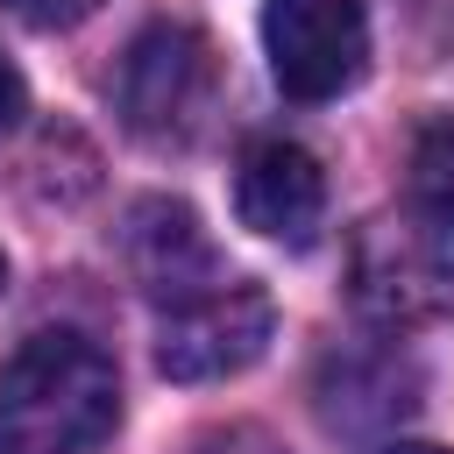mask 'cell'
<instances>
[{
    "mask_svg": "<svg viewBox=\"0 0 454 454\" xmlns=\"http://www.w3.org/2000/svg\"><path fill=\"white\" fill-rule=\"evenodd\" d=\"M121 426V369L78 326H43L0 362V454H99Z\"/></svg>",
    "mask_w": 454,
    "mask_h": 454,
    "instance_id": "1",
    "label": "cell"
},
{
    "mask_svg": "<svg viewBox=\"0 0 454 454\" xmlns=\"http://www.w3.org/2000/svg\"><path fill=\"white\" fill-rule=\"evenodd\" d=\"M348 298L390 333L454 319V213L426 199L369 213L348 241Z\"/></svg>",
    "mask_w": 454,
    "mask_h": 454,
    "instance_id": "2",
    "label": "cell"
},
{
    "mask_svg": "<svg viewBox=\"0 0 454 454\" xmlns=\"http://www.w3.org/2000/svg\"><path fill=\"white\" fill-rule=\"evenodd\" d=\"M220 99V57L192 21H149L114 78V106L142 142H192Z\"/></svg>",
    "mask_w": 454,
    "mask_h": 454,
    "instance_id": "3",
    "label": "cell"
},
{
    "mask_svg": "<svg viewBox=\"0 0 454 454\" xmlns=\"http://www.w3.org/2000/svg\"><path fill=\"white\" fill-rule=\"evenodd\" d=\"M262 57L284 99H340L369 71V7L362 0H262Z\"/></svg>",
    "mask_w": 454,
    "mask_h": 454,
    "instance_id": "4",
    "label": "cell"
},
{
    "mask_svg": "<svg viewBox=\"0 0 454 454\" xmlns=\"http://www.w3.org/2000/svg\"><path fill=\"white\" fill-rule=\"evenodd\" d=\"M270 333H277L270 291L248 284V277H227V284H213V291H199V298H184V305L163 312V326H156V369L170 383H227L248 362H262Z\"/></svg>",
    "mask_w": 454,
    "mask_h": 454,
    "instance_id": "5",
    "label": "cell"
},
{
    "mask_svg": "<svg viewBox=\"0 0 454 454\" xmlns=\"http://www.w3.org/2000/svg\"><path fill=\"white\" fill-rule=\"evenodd\" d=\"M121 248H128V270H135V284H142V298H149L156 312H170V305L227 284V262H220L213 234H206L199 213L177 206V199H142V206L128 213Z\"/></svg>",
    "mask_w": 454,
    "mask_h": 454,
    "instance_id": "6",
    "label": "cell"
},
{
    "mask_svg": "<svg viewBox=\"0 0 454 454\" xmlns=\"http://www.w3.org/2000/svg\"><path fill=\"white\" fill-rule=\"evenodd\" d=\"M234 213L262 241L305 248L319 234V220H326V170H319V156L298 149V142H284V135L248 142L241 170H234Z\"/></svg>",
    "mask_w": 454,
    "mask_h": 454,
    "instance_id": "7",
    "label": "cell"
},
{
    "mask_svg": "<svg viewBox=\"0 0 454 454\" xmlns=\"http://www.w3.org/2000/svg\"><path fill=\"white\" fill-rule=\"evenodd\" d=\"M319 411L333 433H383L390 419L411 411V390L419 376L397 362V355H369V362H326V383H319Z\"/></svg>",
    "mask_w": 454,
    "mask_h": 454,
    "instance_id": "8",
    "label": "cell"
},
{
    "mask_svg": "<svg viewBox=\"0 0 454 454\" xmlns=\"http://www.w3.org/2000/svg\"><path fill=\"white\" fill-rule=\"evenodd\" d=\"M411 192L440 213H454V114H433L411 135Z\"/></svg>",
    "mask_w": 454,
    "mask_h": 454,
    "instance_id": "9",
    "label": "cell"
},
{
    "mask_svg": "<svg viewBox=\"0 0 454 454\" xmlns=\"http://www.w3.org/2000/svg\"><path fill=\"white\" fill-rule=\"evenodd\" d=\"M14 21H28V28H78L99 0H0Z\"/></svg>",
    "mask_w": 454,
    "mask_h": 454,
    "instance_id": "10",
    "label": "cell"
},
{
    "mask_svg": "<svg viewBox=\"0 0 454 454\" xmlns=\"http://www.w3.org/2000/svg\"><path fill=\"white\" fill-rule=\"evenodd\" d=\"M21 114H28V85H21V71H14L7 57H0V135H7V128H14Z\"/></svg>",
    "mask_w": 454,
    "mask_h": 454,
    "instance_id": "11",
    "label": "cell"
},
{
    "mask_svg": "<svg viewBox=\"0 0 454 454\" xmlns=\"http://www.w3.org/2000/svg\"><path fill=\"white\" fill-rule=\"evenodd\" d=\"M376 454H447V447H426V440H390V447H376Z\"/></svg>",
    "mask_w": 454,
    "mask_h": 454,
    "instance_id": "12",
    "label": "cell"
},
{
    "mask_svg": "<svg viewBox=\"0 0 454 454\" xmlns=\"http://www.w3.org/2000/svg\"><path fill=\"white\" fill-rule=\"evenodd\" d=\"M0 291H7V255H0Z\"/></svg>",
    "mask_w": 454,
    "mask_h": 454,
    "instance_id": "13",
    "label": "cell"
}]
</instances>
